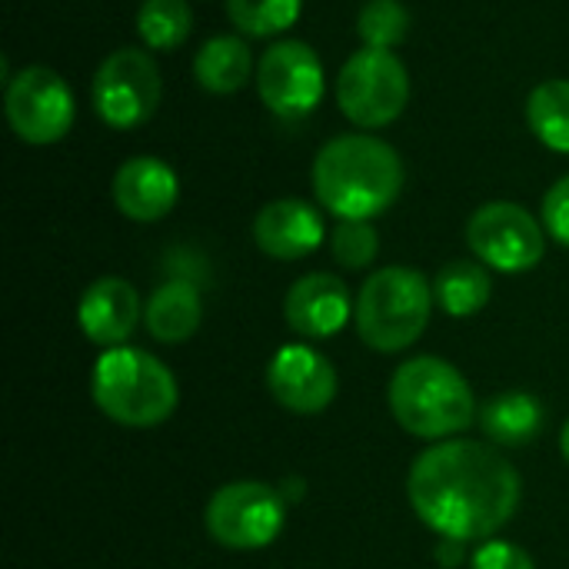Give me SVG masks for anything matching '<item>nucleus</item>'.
I'll return each instance as SVG.
<instances>
[{"instance_id":"obj_25","label":"nucleus","mask_w":569,"mask_h":569,"mask_svg":"<svg viewBox=\"0 0 569 569\" xmlns=\"http://www.w3.org/2000/svg\"><path fill=\"white\" fill-rule=\"evenodd\" d=\"M330 247H333V260L340 267L363 270L380 253V237L370 220H340L330 237Z\"/></svg>"},{"instance_id":"obj_8","label":"nucleus","mask_w":569,"mask_h":569,"mask_svg":"<svg viewBox=\"0 0 569 569\" xmlns=\"http://www.w3.org/2000/svg\"><path fill=\"white\" fill-rule=\"evenodd\" d=\"M93 110L113 130H133L150 120L163 97V80L150 53L120 47L93 73Z\"/></svg>"},{"instance_id":"obj_21","label":"nucleus","mask_w":569,"mask_h":569,"mask_svg":"<svg viewBox=\"0 0 569 569\" xmlns=\"http://www.w3.org/2000/svg\"><path fill=\"white\" fill-rule=\"evenodd\" d=\"M527 123L543 147L569 153V80L557 77L533 87L527 97Z\"/></svg>"},{"instance_id":"obj_15","label":"nucleus","mask_w":569,"mask_h":569,"mask_svg":"<svg viewBox=\"0 0 569 569\" xmlns=\"http://www.w3.org/2000/svg\"><path fill=\"white\" fill-rule=\"evenodd\" d=\"M180 183L160 157H133L113 173V203L127 220L157 223L177 203Z\"/></svg>"},{"instance_id":"obj_23","label":"nucleus","mask_w":569,"mask_h":569,"mask_svg":"<svg viewBox=\"0 0 569 569\" xmlns=\"http://www.w3.org/2000/svg\"><path fill=\"white\" fill-rule=\"evenodd\" d=\"M303 0H227L233 27L247 37H273L297 23Z\"/></svg>"},{"instance_id":"obj_13","label":"nucleus","mask_w":569,"mask_h":569,"mask_svg":"<svg viewBox=\"0 0 569 569\" xmlns=\"http://www.w3.org/2000/svg\"><path fill=\"white\" fill-rule=\"evenodd\" d=\"M353 307L357 303L350 300V290L340 277L307 273L287 290L283 317L293 333H300L307 340H327L347 327Z\"/></svg>"},{"instance_id":"obj_19","label":"nucleus","mask_w":569,"mask_h":569,"mask_svg":"<svg viewBox=\"0 0 569 569\" xmlns=\"http://www.w3.org/2000/svg\"><path fill=\"white\" fill-rule=\"evenodd\" d=\"M253 70L250 47L240 37H213L193 57V77L207 93H237Z\"/></svg>"},{"instance_id":"obj_6","label":"nucleus","mask_w":569,"mask_h":569,"mask_svg":"<svg viewBox=\"0 0 569 569\" xmlns=\"http://www.w3.org/2000/svg\"><path fill=\"white\" fill-rule=\"evenodd\" d=\"M410 100V77L390 50H357L337 77V103L343 117L363 130L393 123Z\"/></svg>"},{"instance_id":"obj_20","label":"nucleus","mask_w":569,"mask_h":569,"mask_svg":"<svg viewBox=\"0 0 569 569\" xmlns=\"http://www.w3.org/2000/svg\"><path fill=\"white\" fill-rule=\"evenodd\" d=\"M493 280L483 263L453 260L433 280V300L447 317H473L490 303Z\"/></svg>"},{"instance_id":"obj_17","label":"nucleus","mask_w":569,"mask_h":569,"mask_svg":"<svg viewBox=\"0 0 569 569\" xmlns=\"http://www.w3.org/2000/svg\"><path fill=\"white\" fill-rule=\"evenodd\" d=\"M147 330L153 340L160 343H183L200 330L203 320V303H200V290L190 280H170L163 287L153 290V297L147 300Z\"/></svg>"},{"instance_id":"obj_12","label":"nucleus","mask_w":569,"mask_h":569,"mask_svg":"<svg viewBox=\"0 0 569 569\" xmlns=\"http://www.w3.org/2000/svg\"><path fill=\"white\" fill-rule=\"evenodd\" d=\"M267 390L283 410L297 417H317L337 397V370L313 347L287 343L267 367Z\"/></svg>"},{"instance_id":"obj_24","label":"nucleus","mask_w":569,"mask_h":569,"mask_svg":"<svg viewBox=\"0 0 569 569\" xmlns=\"http://www.w3.org/2000/svg\"><path fill=\"white\" fill-rule=\"evenodd\" d=\"M357 33L363 47L393 50L410 33V10L400 0H367L357 17Z\"/></svg>"},{"instance_id":"obj_22","label":"nucleus","mask_w":569,"mask_h":569,"mask_svg":"<svg viewBox=\"0 0 569 569\" xmlns=\"http://www.w3.org/2000/svg\"><path fill=\"white\" fill-rule=\"evenodd\" d=\"M193 30L187 0H143L137 10V33L150 50H177Z\"/></svg>"},{"instance_id":"obj_4","label":"nucleus","mask_w":569,"mask_h":569,"mask_svg":"<svg viewBox=\"0 0 569 569\" xmlns=\"http://www.w3.org/2000/svg\"><path fill=\"white\" fill-rule=\"evenodd\" d=\"M90 393L103 417L133 430L163 423L180 400L173 373L137 347L103 350V357L93 363Z\"/></svg>"},{"instance_id":"obj_5","label":"nucleus","mask_w":569,"mask_h":569,"mask_svg":"<svg viewBox=\"0 0 569 569\" xmlns=\"http://www.w3.org/2000/svg\"><path fill=\"white\" fill-rule=\"evenodd\" d=\"M433 310V287L413 267H383L360 287L353 320L360 340L377 353H400L413 347Z\"/></svg>"},{"instance_id":"obj_9","label":"nucleus","mask_w":569,"mask_h":569,"mask_svg":"<svg viewBox=\"0 0 569 569\" xmlns=\"http://www.w3.org/2000/svg\"><path fill=\"white\" fill-rule=\"evenodd\" d=\"M467 243L483 267L500 273H527L543 260L547 237L520 203H483L467 223Z\"/></svg>"},{"instance_id":"obj_1","label":"nucleus","mask_w":569,"mask_h":569,"mask_svg":"<svg viewBox=\"0 0 569 569\" xmlns=\"http://www.w3.org/2000/svg\"><path fill=\"white\" fill-rule=\"evenodd\" d=\"M407 497L420 523L443 540H493L517 513L523 483L507 457L480 440H440L410 473Z\"/></svg>"},{"instance_id":"obj_16","label":"nucleus","mask_w":569,"mask_h":569,"mask_svg":"<svg viewBox=\"0 0 569 569\" xmlns=\"http://www.w3.org/2000/svg\"><path fill=\"white\" fill-rule=\"evenodd\" d=\"M253 240L273 260H303L323 243V217L307 200H273L257 213Z\"/></svg>"},{"instance_id":"obj_7","label":"nucleus","mask_w":569,"mask_h":569,"mask_svg":"<svg viewBox=\"0 0 569 569\" xmlns=\"http://www.w3.org/2000/svg\"><path fill=\"white\" fill-rule=\"evenodd\" d=\"M283 497L257 480H237L223 483L203 510V523L213 543L223 550H263L270 547L283 530Z\"/></svg>"},{"instance_id":"obj_14","label":"nucleus","mask_w":569,"mask_h":569,"mask_svg":"<svg viewBox=\"0 0 569 569\" xmlns=\"http://www.w3.org/2000/svg\"><path fill=\"white\" fill-rule=\"evenodd\" d=\"M137 320H140V297L133 283H127L123 277L93 280L77 307V323L83 337L103 350L123 347L137 330Z\"/></svg>"},{"instance_id":"obj_2","label":"nucleus","mask_w":569,"mask_h":569,"mask_svg":"<svg viewBox=\"0 0 569 569\" xmlns=\"http://www.w3.org/2000/svg\"><path fill=\"white\" fill-rule=\"evenodd\" d=\"M310 180L320 207L333 217L373 220L397 203L403 190V160L380 137L347 133L320 147Z\"/></svg>"},{"instance_id":"obj_3","label":"nucleus","mask_w":569,"mask_h":569,"mask_svg":"<svg viewBox=\"0 0 569 569\" xmlns=\"http://www.w3.org/2000/svg\"><path fill=\"white\" fill-rule=\"evenodd\" d=\"M390 413L417 440L463 433L480 413L467 377L443 357H410L390 377Z\"/></svg>"},{"instance_id":"obj_29","label":"nucleus","mask_w":569,"mask_h":569,"mask_svg":"<svg viewBox=\"0 0 569 569\" xmlns=\"http://www.w3.org/2000/svg\"><path fill=\"white\" fill-rule=\"evenodd\" d=\"M560 453H563V460L569 463V420L563 423V433H560Z\"/></svg>"},{"instance_id":"obj_18","label":"nucleus","mask_w":569,"mask_h":569,"mask_svg":"<svg viewBox=\"0 0 569 569\" xmlns=\"http://www.w3.org/2000/svg\"><path fill=\"white\" fill-rule=\"evenodd\" d=\"M547 413L543 403L533 393H497L480 407V427L483 433L500 447H527L543 433Z\"/></svg>"},{"instance_id":"obj_11","label":"nucleus","mask_w":569,"mask_h":569,"mask_svg":"<svg viewBox=\"0 0 569 569\" xmlns=\"http://www.w3.org/2000/svg\"><path fill=\"white\" fill-rule=\"evenodd\" d=\"M257 90L280 120H303L323 97V63L303 40H280L257 63Z\"/></svg>"},{"instance_id":"obj_26","label":"nucleus","mask_w":569,"mask_h":569,"mask_svg":"<svg viewBox=\"0 0 569 569\" xmlns=\"http://www.w3.org/2000/svg\"><path fill=\"white\" fill-rule=\"evenodd\" d=\"M470 569H537L533 557L517 547V543H503V540H487L473 557Z\"/></svg>"},{"instance_id":"obj_28","label":"nucleus","mask_w":569,"mask_h":569,"mask_svg":"<svg viewBox=\"0 0 569 569\" xmlns=\"http://www.w3.org/2000/svg\"><path fill=\"white\" fill-rule=\"evenodd\" d=\"M467 560V543L463 540H440L437 543V563L443 569H457Z\"/></svg>"},{"instance_id":"obj_27","label":"nucleus","mask_w":569,"mask_h":569,"mask_svg":"<svg viewBox=\"0 0 569 569\" xmlns=\"http://www.w3.org/2000/svg\"><path fill=\"white\" fill-rule=\"evenodd\" d=\"M543 227L557 243L569 247V173L543 197Z\"/></svg>"},{"instance_id":"obj_10","label":"nucleus","mask_w":569,"mask_h":569,"mask_svg":"<svg viewBox=\"0 0 569 569\" xmlns=\"http://www.w3.org/2000/svg\"><path fill=\"white\" fill-rule=\"evenodd\" d=\"M3 107L10 130L33 147L63 140L77 113L67 80L50 67H23L17 77H10Z\"/></svg>"}]
</instances>
